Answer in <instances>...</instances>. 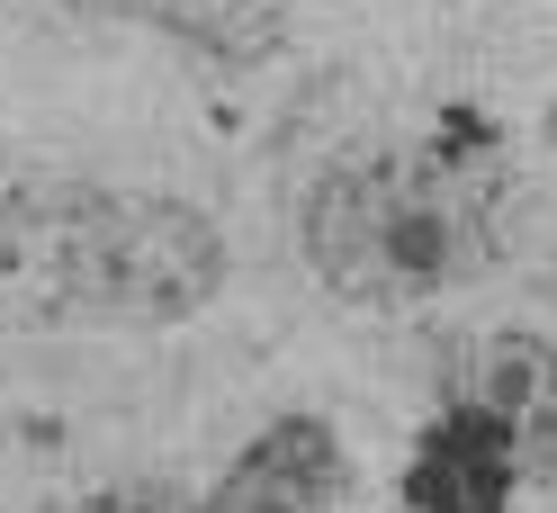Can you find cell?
Wrapping results in <instances>:
<instances>
[{
	"mask_svg": "<svg viewBox=\"0 0 557 513\" xmlns=\"http://www.w3.org/2000/svg\"><path fill=\"white\" fill-rule=\"evenodd\" d=\"M512 496H521L512 432L485 415L476 396H449L441 415L413 432L405 504H413V513H512Z\"/></svg>",
	"mask_w": 557,
	"mask_h": 513,
	"instance_id": "4",
	"label": "cell"
},
{
	"mask_svg": "<svg viewBox=\"0 0 557 513\" xmlns=\"http://www.w3.org/2000/svg\"><path fill=\"white\" fill-rule=\"evenodd\" d=\"M82 513H198V504L171 496V487H99Z\"/></svg>",
	"mask_w": 557,
	"mask_h": 513,
	"instance_id": "7",
	"label": "cell"
},
{
	"mask_svg": "<svg viewBox=\"0 0 557 513\" xmlns=\"http://www.w3.org/2000/svg\"><path fill=\"white\" fill-rule=\"evenodd\" d=\"M109 10L153 19V27H171V37H189L207 54H234V63H252V54L278 46V0H109Z\"/></svg>",
	"mask_w": 557,
	"mask_h": 513,
	"instance_id": "6",
	"label": "cell"
},
{
	"mask_svg": "<svg viewBox=\"0 0 557 513\" xmlns=\"http://www.w3.org/2000/svg\"><path fill=\"white\" fill-rule=\"evenodd\" d=\"M548 145H557V99H548Z\"/></svg>",
	"mask_w": 557,
	"mask_h": 513,
	"instance_id": "8",
	"label": "cell"
},
{
	"mask_svg": "<svg viewBox=\"0 0 557 513\" xmlns=\"http://www.w3.org/2000/svg\"><path fill=\"white\" fill-rule=\"evenodd\" d=\"M342 487H351L342 432L324 415H278L225 460V477L198 496V513H324Z\"/></svg>",
	"mask_w": 557,
	"mask_h": 513,
	"instance_id": "3",
	"label": "cell"
},
{
	"mask_svg": "<svg viewBox=\"0 0 557 513\" xmlns=\"http://www.w3.org/2000/svg\"><path fill=\"white\" fill-rule=\"evenodd\" d=\"M468 396L512 432L521 487L557 496V342L531 333V325L495 333V342H485V361H476V388H468Z\"/></svg>",
	"mask_w": 557,
	"mask_h": 513,
	"instance_id": "5",
	"label": "cell"
},
{
	"mask_svg": "<svg viewBox=\"0 0 557 513\" xmlns=\"http://www.w3.org/2000/svg\"><path fill=\"white\" fill-rule=\"evenodd\" d=\"M225 289V234L171 190H10L0 297L54 325H189Z\"/></svg>",
	"mask_w": 557,
	"mask_h": 513,
	"instance_id": "2",
	"label": "cell"
},
{
	"mask_svg": "<svg viewBox=\"0 0 557 513\" xmlns=\"http://www.w3.org/2000/svg\"><path fill=\"white\" fill-rule=\"evenodd\" d=\"M297 244L342 306H432L449 289H476L504 261L495 171L459 135L351 145L315 171L297 208Z\"/></svg>",
	"mask_w": 557,
	"mask_h": 513,
	"instance_id": "1",
	"label": "cell"
}]
</instances>
